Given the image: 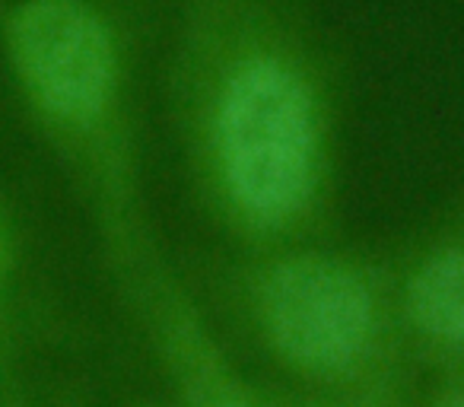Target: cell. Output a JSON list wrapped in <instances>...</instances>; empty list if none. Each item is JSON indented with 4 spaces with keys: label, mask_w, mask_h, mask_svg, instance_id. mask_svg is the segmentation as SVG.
Returning a JSON list of instances; mask_svg holds the SVG:
<instances>
[{
    "label": "cell",
    "mask_w": 464,
    "mask_h": 407,
    "mask_svg": "<svg viewBox=\"0 0 464 407\" xmlns=\"http://www.w3.org/2000/svg\"><path fill=\"white\" fill-rule=\"evenodd\" d=\"M219 150L232 198L258 220H284L312 181L315 102L303 67L274 42H242L219 83Z\"/></svg>",
    "instance_id": "obj_1"
},
{
    "label": "cell",
    "mask_w": 464,
    "mask_h": 407,
    "mask_svg": "<svg viewBox=\"0 0 464 407\" xmlns=\"http://www.w3.org/2000/svg\"><path fill=\"white\" fill-rule=\"evenodd\" d=\"M4 54L23 105L48 137L86 147L109 128L121 90V42L96 0H16Z\"/></svg>",
    "instance_id": "obj_2"
},
{
    "label": "cell",
    "mask_w": 464,
    "mask_h": 407,
    "mask_svg": "<svg viewBox=\"0 0 464 407\" xmlns=\"http://www.w3.org/2000/svg\"><path fill=\"white\" fill-rule=\"evenodd\" d=\"M265 318L286 360L309 369H337L362 350L372 303L362 284L324 258H296L271 274Z\"/></svg>",
    "instance_id": "obj_3"
},
{
    "label": "cell",
    "mask_w": 464,
    "mask_h": 407,
    "mask_svg": "<svg viewBox=\"0 0 464 407\" xmlns=\"http://www.w3.org/2000/svg\"><path fill=\"white\" fill-rule=\"evenodd\" d=\"M407 305L420 328L464 344V255H439L411 280Z\"/></svg>",
    "instance_id": "obj_4"
},
{
    "label": "cell",
    "mask_w": 464,
    "mask_h": 407,
    "mask_svg": "<svg viewBox=\"0 0 464 407\" xmlns=\"http://www.w3.org/2000/svg\"><path fill=\"white\" fill-rule=\"evenodd\" d=\"M16 265H20V255H16L14 227H10L7 208L0 200V366H7L4 356H7V337H10V325H14Z\"/></svg>",
    "instance_id": "obj_5"
},
{
    "label": "cell",
    "mask_w": 464,
    "mask_h": 407,
    "mask_svg": "<svg viewBox=\"0 0 464 407\" xmlns=\"http://www.w3.org/2000/svg\"><path fill=\"white\" fill-rule=\"evenodd\" d=\"M451 407H464V401H461V404H451Z\"/></svg>",
    "instance_id": "obj_6"
}]
</instances>
